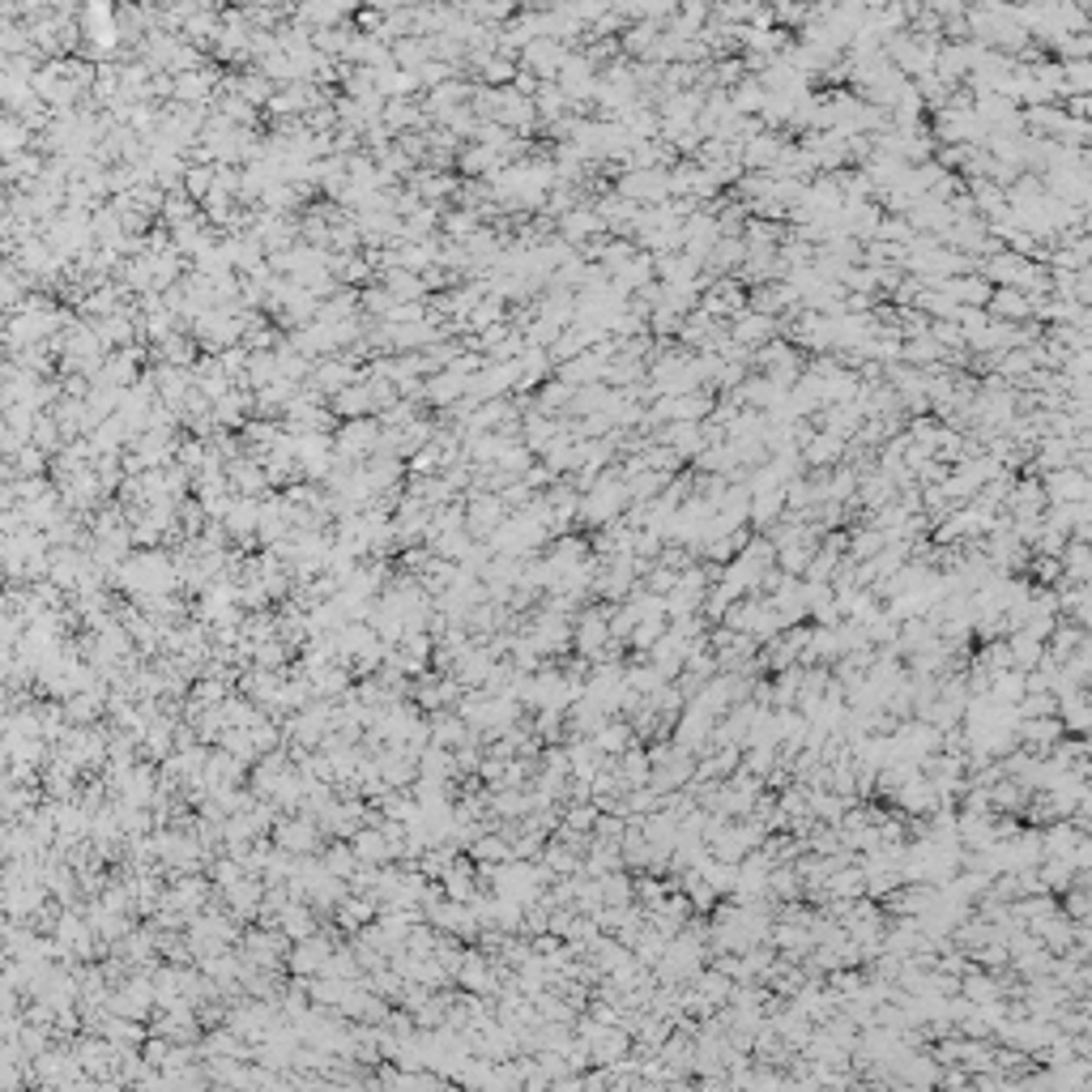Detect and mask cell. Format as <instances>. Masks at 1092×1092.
<instances>
[{"instance_id":"cell-1","label":"cell","mask_w":1092,"mask_h":1092,"mask_svg":"<svg viewBox=\"0 0 1092 1092\" xmlns=\"http://www.w3.org/2000/svg\"><path fill=\"white\" fill-rule=\"evenodd\" d=\"M1007 653H1011V666L1029 675V670L1041 662V653H1045V640L1029 636V631H1011V636H1007Z\"/></svg>"},{"instance_id":"cell-2","label":"cell","mask_w":1092,"mask_h":1092,"mask_svg":"<svg viewBox=\"0 0 1092 1092\" xmlns=\"http://www.w3.org/2000/svg\"><path fill=\"white\" fill-rule=\"evenodd\" d=\"M329 943L324 938H316V931L308 938H299V947H295V956H291V969L295 973H320L324 969V960H329Z\"/></svg>"},{"instance_id":"cell-3","label":"cell","mask_w":1092,"mask_h":1092,"mask_svg":"<svg viewBox=\"0 0 1092 1092\" xmlns=\"http://www.w3.org/2000/svg\"><path fill=\"white\" fill-rule=\"evenodd\" d=\"M469 853H474V862L495 866V862H508V858H513V845H508V836H504V833H491V836H474Z\"/></svg>"},{"instance_id":"cell-4","label":"cell","mask_w":1092,"mask_h":1092,"mask_svg":"<svg viewBox=\"0 0 1092 1092\" xmlns=\"http://www.w3.org/2000/svg\"><path fill=\"white\" fill-rule=\"evenodd\" d=\"M546 564H551L555 572H568V568H576V564H585V542H576V538L555 542V546H551V555H546Z\"/></svg>"},{"instance_id":"cell-5","label":"cell","mask_w":1092,"mask_h":1092,"mask_svg":"<svg viewBox=\"0 0 1092 1092\" xmlns=\"http://www.w3.org/2000/svg\"><path fill=\"white\" fill-rule=\"evenodd\" d=\"M312 840H316V833H312V824L308 820H299V824H282L278 828V845L291 853V849H312Z\"/></svg>"},{"instance_id":"cell-6","label":"cell","mask_w":1092,"mask_h":1092,"mask_svg":"<svg viewBox=\"0 0 1092 1092\" xmlns=\"http://www.w3.org/2000/svg\"><path fill=\"white\" fill-rule=\"evenodd\" d=\"M282 931H286L291 938H308L316 931L312 913H308V909H299V905H295V909H286V913H282Z\"/></svg>"},{"instance_id":"cell-7","label":"cell","mask_w":1092,"mask_h":1092,"mask_svg":"<svg viewBox=\"0 0 1092 1092\" xmlns=\"http://www.w3.org/2000/svg\"><path fill=\"white\" fill-rule=\"evenodd\" d=\"M324 871H329V875H337V879H346V875L355 871V849H346V845H342V849H333V853L324 858Z\"/></svg>"}]
</instances>
